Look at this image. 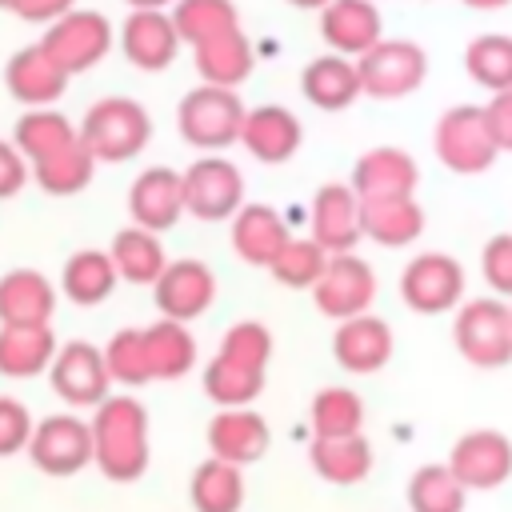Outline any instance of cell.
<instances>
[{
    "label": "cell",
    "instance_id": "25",
    "mask_svg": "<svg viewBox=\"0 0 512 512\" xmlns=\"http://www.w3.org/2000/svg\"><path fill=\"white\" fill-rule=\"evenodd\" d=\"M56 288L36 268H12L0 276V324H52Z\"/></svg>",
    "mask_w": 512,
    "mask_h": 512
},
{
    "label": "cell",
    "instance_id": "46",
    "mask_svg": "<svg viewBox=\"0 0 512 512\" xmlns=\"http://www.w3.org/2000/svg\"><path fill=\"white\" fill-rule=\"evenodd\" d=\"M480 272L496 296H512V232H496L480 252Z\"/></svg>",
    "mask_w": 512,
    "mask_h": 512
},
{
    "label": "cell",
    "instance_id": "13",
    "mask_svg": "<svg viewBox=\"0 0 512 512\" xmlns=\"http://www.w3.org/2000/svg\"><path fill=\"white\" fill-rule=\"evenodd\" d=\"M372 296H376V272H372V264L360 260L356 252H336V256H328V268H324V276H320L316 288H312L316 308H320L324 316H332V320H348V316L368 312Z\"/></svg>",
    "mask_w": 512,
    "mask_h": 512
},
{
    "label": "cell",
    "instance_id": "24",
    "mask_svg": "<svg viewBox=\"0 0 512 512\" xmlns=\"http://www.w3.org/2000/svg\"><path fill=\"white\" fill-rule=\"evenodd\" d=\"M288 240L292 236H288L284 216L268 204H244L232 216V248L252 268H272V260L284 252Z\"/></svg>",
    "mask_w": 512,
    "mask_h": 512
},
{
    "label": "cell",
    "instance_id": "50",
    "mask_svg": "<svg viewBox=\"0 0 512 512\" xmlns=\"http://www.w3.org/2000/svg\"><path fill=\"white\" fill-rule=\"evenodd\" d=\"M468 8H484V12H492V8H504V4H512V0H464Z\"/></svg>",
    "mask_w": 512,
    "mask_h": 512
},
{
    "label": "cell",
    "instance_id": "34",
    "mask_svg": "<svg viewBox=\"0 0 512 512\" xmlns=\"http://www.w3.org/2000/svg\"><path fill=\"white\" fill-rule=\"evenodd\" d=\"M188 500L196 512H240L244 508V472L228 460H200L188 480Z\"/></svg>",
    "mask_w": 512,
    "mask_h": 512
},
{
    "label": "cell",
    "instance_id": "10",
    "mask_svg": "<svg viewBox=\"0 0 512 512\" xmlns=\"http://www.w3.org/2000/svg\"><path fill=\"white\" fill-rule=\"evenodd\" d=\"M400 296L420 316H440L464 300V268L448 252H420L400 272Z\"/></svg>",
    "mask_w": 512,
    "mask_h": 512
},
{
    "label": "cell",
    "instance_id": "22",
    "mask_svg": "<svg viewBox=\"0 0 512 512\" xmlns=\"http://www.w3.org/2000/svg\"><path fill=\"white\" fill-rule=\"evenodd\" d=\"M300 140H304L300 120L288 108H280V104L248 108L244 128H240V144L260 164H284V160H292L296 148H300Z\"/></svg>",
    "mask_w": 512,
    "mask_h": 512
},
{
    "label": "cell",
    "instance_id": "4",
    "mask_svg": "<svg viewBox=\"0 0 512 512\" xmlns=\"http://www.w3.org/2000/svg\"><path fill=\"white\" fill-rule=\"evenodd\" d=\"M244 100L236 96V88H216V84H200L192 92H184L180 108H176V128L192 148L204 152H220L228 144L240 140L244 128Z\"/></svg>",
    "mask_w": 512,
    "mask_h": 512
},
{
    "label": "cell",
    "instance_id": "48",
    "mask_svg": "<svg viewBox=\"0 0 512 512\" xmlns=\"http://www.w3.org/2000/svg\"><path fill=\"white\" fill-rule=\"evenodd\" d=\"M484 112H488V124H492V136H496L500 152H512V88L492 92Z\"/></svg>",
    "mask_w": 512,
    "mask_h": 512
},
{
    "label": "cell",
    "instance_id": "3",
    "mask_svg": "<svg viewBox=\"0 0 512 512\" xmlns=\"http://www.w3.org/2000/svg\"><path fill=\"white\" fill-rule=\"evenodd\" d=\"M432 148H436V160L448 172H456V176L488 172L496 164V156H500V144L492 136V124H488V112L480 104H456V108H448L436 120Z\"/></svg>",
    "mask_w": 512,
    "mask_h": 512
},
{
    "label": "cell",
    "instance_id": "16",
    "mask_svg": "<svg viewBox=\"0 0 512 512\" xmlns=\"http://www.w3.org/2000/svg\"><path fill=\"white\" fill-rule=\"evenodd\" d=\"M180 44L184 40H180V32L164 8H132V16L120 28V48H124L128 64H136L140 72L168 68L176 60Z\"/></svg>",
    "mask_w": 512,
    "mask_h": 512
},
{
    "label": "cell",
    "instance_id": "1",
    "mask_svg": "<svg viewBox=\"0 0 512 512\" xmlns=\"http://www.w3.org/2000/svg\"><path fill=\"white\" fill-rule=\"evenodd\" d=\"M92 464L116 480L132 484L148 472V408L136 396H108L92 408Z\"/></svg>",
    "mask_w": 512,
    "mask_h": 512
},
{
    "label": "cell",
    "instance_id": "53",
    "mask_svg": "<svg viewBox=\"0 0 512 512\" xmlns=\"http://www.w3.org/2000/svg\"><path fill=\"white\" fill-rule=\"evenodd\" d=\"M12 4H16V0H0V8H8V12H12Z\"/></svg>",
    "mask_w": 512,
    "mask_h": 512
},
{
    "label": "cell",
    "instance_id": "5",
    "mask_svg": "<svg viewBox=\"0 0 512 512\" xmlns=\"http://www.w3.org/2000/svg\"><path fill=\"white\" fill-rule=\"evenodd\" d=\"M452 340L460 356L476 368H504L512 364V308L496 296L468 300L456 312Z\"/></svg>",
    "mask_w": 512,
    "mask_h": 512
},
{
    "label": "cell",
    "instance_id": "9",
    "mask_svg": "<svg viewBox=\"0 0 512 512\" xmlns=\"http://www.w3.org/2000/svg\"><path fill=\"white\" fill-rule=\"evenodd\" d=\"M28 460L44 476H76L92 464V424L76 412H52L36 420L28 440Z\"/></svg>",
    "mask_w": 512,
    "mask_h": 512
},
{
    "label": "cell",
    "instance_id": "7",
    "mask_svg": "<svg viewBox=\"0 0 512 512\" xmlns=\"http://www.w3.org/2000/svg\"><path fill=\"white\" fill-rule=\"evenodd\" d=\"M360 88L376 100H400L412 96L428 76V56L412 40H376L364 56H356Z\"/></svg>",
    "mask_w": 512,
    "mask_h": 512
},
{
    "label": "cell",
    "instance_id": "45",
    "mask_svg": "<svg viewBox=\"0 0 512 512\" xmlns=\"http://www.w3.org/2000/svg\"><path fill=\"white\" fill-rule=\"evenodd\" d=\"M32 412L24 400L16 396H0V460L4 456H16V452H28V440H32Z\"/></svg>",
    "mask_w": 512,
    "mask_h": 512
},
{
    "label": "cell",
    "instance_id": "35",
    "mask_svg": "<svg viewBox=\"0 0 512 512\" xmlns=\"http://www.w3.org/2000/svg\"><path fill=\"white\" fill-rule=\"evenodd\" d=\"M72 140H80V128L64 112H56V108H28L16 120V128H12V144L24 152L28 164H36V160L68 148Z\"/></svg>",
    "mask_w": 512,
    "mask_h": 512
},
{
    "label": "cell",
    "instance_id": "44",
    "mask_svg": "<svg viewBox=\"0 0 512 512\" xmlns=\"http://www.w3.org/2000/svg\"><path fill=\"white\" fill-rule=\"evenodd\" d=\"M216 352L228 356V360H240L248 368H268V360H272V332L260 320H236L224 332Z\"/></svg>",
    "mask_w": 512,
    "mask_h": 512
},
{
    "label": "cell",
    "instance_id": "31",
    "mask_svg": "<svg viewBox=\"0 0 512 512\" xmlns=\"http://www.w3.org/2000/svg\"><path fill=\"white\" fill-rule=\"evenodd\" d=\"M120 284V272L112 264L108 252L100 248H80L64 260V272H60V292L80 304V308H92V304H104L112 296V288Z\"/></svg>",
    "mask_w": 512,
    "mask_h": 512
},
{
    "label": "cell",
    "instance_id": "23",
    "mask_svg": "<svg viewBox=\"0 0 512 512\" xmlns=\"http://www.w3.org/2000/svg\"><path fill=\"white\" fill-rule=\"evenodd\" d=\"M4 84L12 100L28 108H52L68 88V72H60L40 44H28L4 64Z\"/></svg>",
    "mask_w": 512,
    "mask_h": 512
},
{
    "label": "cell",
    "instance_id": "33",
    "mask_svg": "<svg viewBox=\"0 0 512 512\" xmlns=\"http://www.w3.org/2000/svg\"><path fill=\"white\" fill-rule=\"evenodd\" d=\"M144 352H148L152 380H180L196 364V340H192L188 324L168 320V316H160L156 324L144 328Z\"/></svg>",
    "mask_w": 512,
    "mask_h": 512
},
{
    "label": "cell",
    "instance_id": "40",
    "mask_svg": "<svg viewBox=\"0 0 512 512\" xmlns=\"http://www.w3.org/2000/svg\"><path fill=\"white\" fill-rule=\"evenodd\" d=\"M172 24H176L180 40L196 48L212 36H224V32L240 28V16H236L232 0H176Z\"/></svg>",
    "mask_w": 512,
    "mask_h": 512
},
{
    "label": "cell",
    "instance_id": "18",
    "mask_svg": "<svg viewBox=\"0 0 512 512\" xmlns=\"http://www.w3.org/2000/svg\"><path fill=\"white\" fill-rule=\"evenodd\" d=\"M332 356H336V364L344 372H356V376L380 372L392 360V328H388V320H380L372 312L340 320L336 336H332Z\"/></svg>",
    "mask_w": 512,
    "mask_h": 512
},
{
    "label": "cell",
    "instance_id": "38",
    "mask_svg": "<svg viewBox=\"0 0 512 512\" xmlns=\"http://www.w3.org/2000/svg\"><path fill=\"white\" fill-rule=\"evenodd\" d=\"M308 424L312 436H356L364 428V400L344 384L320 388L308 404Z\"/></svg>",
    "mask_w": 512,
    "mask_h": 512
},
{
    "label": "cell",
    "instance_id": "39",
    "mask_svg": "<svg viewBox=\"0 0 512 512\" xmlns=\"http://www.w3.org/2000/svg\"><path fill=\"white\" fill-rule=\"evenodd\" d=\"M468 488L448 464H424L408 476V512H464Z\"/></svg>",
    "mask_w": 512,
    "mask_h": 512
},
{
    "label": "cell",
    "instance_id": "41",
    "mask_svg": "<svg viewBox=\"0 0 512 512\" xmlns=\"http://www.w3.org/2000/svg\"><path fill=\"white\" fill-rule=\"evenodd\" d=\"M464 68L476 84H484L488 92H504L512 88V36L504 32H484L468 44L464 52Z\"/></svg>",
    "mask_w": 512,
    "mask_h": 512
},
{
    "label": "cell",
    "instance_id": "17",
    "mask_svg": "<svg viewBox=\"0 0 512 512\" xmlns=\"http://www.w3.org/2000/svg\"><path fill=\"white\" fill-rule=\"evenodd\" d=\"M312 240L336 256V252H352L364 236L360 228V196L352 192V184H324L312 196Z\"/></svg>",
    "mask_w": 512,
    "mask_h": 512
},
{
    "label": "cell",
    "instance_id": "29",
    "mask_svg": "<svg viewBox=\"0 0 512 512\" xmlns=\"http://www.w3.org/2000/svg\"><path fill=\"white\" fill-rule=\"evenodd\" d=\"M360 228L372 244L404 248L424 232V208L416 196H388V200H360Z\"/></svg>",
    "mask_w": 512,
    "mask_h": 512
},
{
    "label": "cell",
    "instance_id": "6",
    "mask_svg": "<svg viewBox=\"0 0 512 512\" xmlns=\"http://www.w3.org/2000/svg\"><path fill=\"white\" fill-rule=\"evenodd\" d=\"M40 48L48 52V60L60 72L76 76V72L96 68L108 56V48H112V24L100 12H92V8H72L60 20L48 24V32L40 36Z\"/></svg>",
    "mask_w": 512,
    "mask_h": 512
},
{
    "label": "cell",
    "instance_id": "32",
    "mask_svg": "<svg viewBox=\"0 0 512 512\" xmlns=\"http://www.w3.org/2000/svg\"><path fill=\"white\" fill-rule=\"evenodd\" d=\"M108 256H112L120 280H128V284H156L160 272L168 268V256H164L160 236L148 232V228H136V224H128V228H120L112 236Z\"/></svg>",
    "mask_w": 512,
    "mask_h": 512
},
{
    "label": "cell",
    "instance_id": "30",
    "mask_svg": "<svg viewBox=\"0 0 512 512\" xmlns=\"http://www.w3.org/2000/svg\"><path fill=\"white\" fill-rule=\"evenodd\" d=\"M196 56V72L204 84H216V88H236L248 80L252 64H256V52H252V40L244 36V28H232L224 36H212L204 44L192 48Z\"/></svg>",
    "mask_w": 512,
    "mask_h": 512
},
{
    "label": "cell",
    "instance_id": "36",
    "mask_svg": "<svg viewBox=\"0 0 512 512\" xmlns=\"http://www.w3.org/2000/svg\"><path fill=\"white\" fill-rule=\"evenodd\" d=\"M92 172H96V156L88 152L84 140H72L68 148L44 156L32 164V180L48 192V196H76L92 184Z\"/></svg>",
    "mask_w": 512,
    "mask_h": 512
},
{
    "label": "cell",
    "instance_id": "21",
    "mask_svg": "<svg viewBox=\"0 0 512 512\" xmlns=\"http://www.w3.org/2000/svg\"><path fill=\"white\" fill-rule=\"evenodd\" d=\"M320 36L332 52L356 60L364 56L380 36V8L376 0H332L320 8Z\"/></svg>",
    "mask_w": 512,
    "mask_h": 512
},
{
    "label": "cell",
    "instance_id": "11",
    "mask_svg": "<svg viewBox=\"0 0 512 512\" xmlns=\"http://www.w3.org/2000/svg\"><path fill=\"white\" fill-rule=\"evenodd\" d=\"M48 380H52V392L72 408H96L100 400H108V388H112L104 348L88 340L60 344L48 364Z\"/></svg>",
    "mask_w": 512,
    "mask_h": 512
},
{
    "label": "cell",
    "instance_id": "2",
    "mask_svg": "<svg viewBox=\"0 0 512 512\" xmlns=\"http://www.w3.org/2000/svg\"><path fill=\"white\" fill-rule=\"evenodd\" d=\"M80 140L96 156V164H124L140 156L152 140V116L132 96H104L80 120Z\"/></svg>",
    "mask_w": 512,
    "mask_h": 512
},
{
    "label": "cell",
    "instance_id": "26",
    "mask_svg": "<svg viewBox=\"0 0 512 512\" xmlns=\"http://www.w3.org/2000/svg\"><path fill=\"white\" fill-rule=\"evenodd\" d=\"M56 348L52 324H0V376L32 380L48 372Z\"/></svg>",
    "mask_w": 512,
    "mask_h": 512
},
{
    "label": "cell",
    "instance_id": "19",
    "mask_svg": "<svg viewBox=\"0 0 512 512\" xmlns=\"http://www.w3.org/2000/svg\"><path fill=\"white\" fill-rule=\"evenodd\" d=\"M272 444V428L256 408H220L208 420V452L228 464H256Z\"/></svg>",
    "mask_w": 512,
    "mask_h": 512
},
{
    "label": "cell",
    "instance_id": "42",
    "mask_svg": "<svg viewBox=\"0 0 512 512\" xmlns=\"http://www.w3.org/2000/svg\"><path fill=\"white\" fill-rule=\"evenodd\" d=\"M104 364H108V376L124 388L148 384L152 368H148V352H144V328H120L104 344Z\"/></svg>",
    "mask_w": 512,
    "mask_h": 512
},
{
    "label": "cell",
    "instance_id": "37",
    "mask_svg": "<svg viewBox=\"0 0 512 512\" xmlns=\"http://www.w3.org/2000/svg\"><path fill=\"white\" fill-rule=\"evenodd\" d=\"M264 392V368H248L228 356H212L204 368V396L220 408H248Z\"/></svg>",
    "mask_w": 512,
    "mask_h": 512
},
{
    "label": "cell",
    "instance_id": "20",
    "mask_svg": "<svg viewBox=\"0 0 512 512\" xmlns=\"http://www.w3.org/2000/svg\"><path fill=\"white\" fill-rule=\"evenodd\" d=\"M352 192L360 200H388V196H416L420 168L404 148H368L352 164Z\"/></svg>",
    "mask_w": 512,
    "mask_h": 512
},
{
    "label": "cell",
    "instance_id": "51",
    "mask_svg": "<svg viewBox=\"0 0 512 512\" xmlns=\"http://www.w3.org/2000/svg\"><path fill=\"white\" fill-rule=\"evenodd\" d=\"M124 4H132V8H164L172 0H124Z\"/></svg>",
    "mask_w": 512,
    "mask_h": 512
},
{
    "label": "cell",
    "instance_id": "52",
    "mask_svg": "<svg viewBox=\"0 0 512 512\" xmlns=\"http://www.w3.org/2000/svg\"><path fill=\"white\" fill-rule=\"evenodd\" d=\"M288 4H296V8H324V4H332V0H288Z\"/></svg>",
    "mask_w": 512,
    "mask_h": 512
},
{
    "label": "cell",
    "instance_id": "8",
    "mask_svg": "<svg viewBox=\"0 0 512 512\" xmlns=\"http://www.w3.org/2000/svg\"><path fill=\"white\" fill-rule=\"evenodd\" d=\"M184 212H192L196 220H232L244 208V176L232 160L208 152L200 160H192L184 172Z\"/></svg>",
    "mask_w": 512,
    "mask_h": 512
},
{
    "label": "cell",
    "instance_id": "14",
    "mask_svg": "<svg viewBox=\"0 0 512 512\" xmlns=\"http://www.w3.org/2000/svg\"><path fill=\"white\" fill-rule=\"evenodd\" d=\"M152 300L160 308V316L168 320H196L212 308L216 300V276L204 260H168V268L160 272V280L152 284Z\"/></svg>",
    "mask_w": 512,
    "mask_h": 512
},
{
    "label": "cell",
    "instance_id": "47",
    "mask_svg": "<svg viewBox=\"0 0 512 512\" xmlns=\"http://www.w3.org/2000/svg\"><path fill=\"white\" fill-rule=\"evenodd\" d=\"M32 176V164L12 140H0V200H12Z\"/></svg>",
    "mask_w": 512,
    "mask_h": 512
},
{
    "label": "cell",
    "instance_id": "49",
    "mask_svg": "<svg viewBox=\"0 0 512 512\" xmlns=\"http://www.w3.org/2000/svg\"><path fill=\"white\" fill-rule=\"evenodd\" d=\"M12 12L20 20H32V24H52L64 12H72V0H16Z\"/></svg>",
    "mask_w": 512,
    "mask_h": 512
},
{
    "label": "cell",
    "instance_id": "12",
    "mask_svg": "<svg viewBox=\"0 0 512 512\" xmlns=\"http://www.w3.org/2000/svg\"><path fill=\"white\" fill-rule=\"evenodd\" d=\"M448 468L468 492H492L512 476V440L496 428L464 432L448 452Z\"/></svg>",
    "mask_w": 512,
    "mask_h": 512
},
{
    "label": "cell",
    "instance_id": "43",
    "mask_svg": "<svg viewBox=\"0 0 512 512\" xmlns=\"http://www.w3.org/2000/svg\"><path fill=\"white\" fill-rule=\"evenodd\" d=\"M328 268V252L308 236V240H288L284 252L272 260V276L284 284V288H316V280L324 276Z\"/></svg>",
    "mask_w": 512,
    "mask_h": 512
},
{
    "label": "cell",
    "instance_id": "15",
    "mask_svg": "<svg viewBox=\"0 0 512 512\" xmlns=\"http://www.w3.org/2000/svg\"><path fill=\"white\" fill-rule=\"evenodd\" d=\"M128 216L136 228L168 232L184 216V176L176 168H144L128 188Z\"/></svg>",
    "mask_w": 512,
    "mask_h": 512
},
{
    "label": "cell",
    "instance_id": "27",
    "mask_svg": "<svg viewBox=\"0 0 512 512\" xmlns=\"http://www.w3.org/2000/svg\"><path fill=\"white\" fill-rule=\"evenodd\" d=\"M308 464L320 480H328L336 488H352V484L368 480V472H372V444L364 440V432H356V436H312Z\"/></svg>",
    "mask_w": 512,
    "mask_h": 512
},
{
    "label": "cell",
    "instance_id": "28",
    "mask_svg": "<svg viewBox=\"0 0 512 512\" xmlns=\"http://www.w3.org/2000/svg\"><path fill=\"white\" fill-rule=\"evenodd\" d=\"M300 92L308 104L324 108V112H340L348 108L364 88H360V72H356V60L332 52V56H316L304 64L300 72Z\"/></svg>",
    "mask_w": 512,
    "mask_h": 512
}]
</instances>
